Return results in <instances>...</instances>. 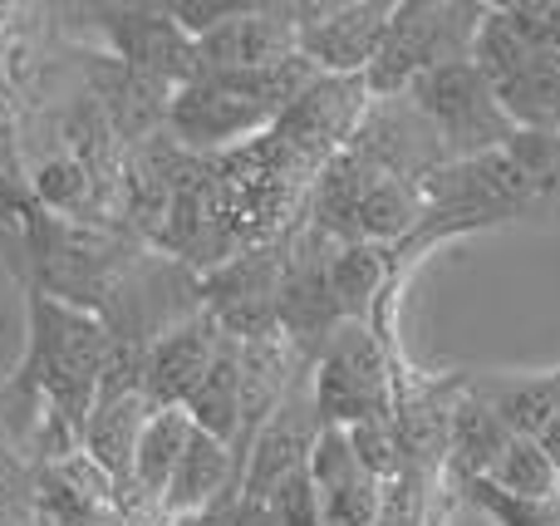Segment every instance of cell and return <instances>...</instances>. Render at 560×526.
Instances as JSON below:
<instances>
[{
	"label": "cell",
	"mask_w": 560,
	"mask_h": 526,
	"mask_svg": "<svg viewBox=\"0 0 560 526\" xmlns=\"http://www.w3.org/2000/svg\"><path fill=\"white\" fill-rule=\"evenodd\" d=\"M183 409H187V419H192V429L212 433L217 443L236 448V439H242V340L226 335L212 370H207V379L197 384Z\"/></svg>",
	"instance_id": "13"
},
{
	"label": "cell",
	"mask_w": 560,
	"mask_h": 526,
	"mask_svg": "<svg viewBox=\"0 0 560 526\" xmlns=\"http://www.w3.org/2000/svg\"><path fill=\"white\" fill-rule=\"evenodd\" d=\"M35 197H30L25 183H10V177H0V226H20L30 212H35Z\"/></svg>",
	"instance_id": "21"
},
{
	"label": "cell",
	"mask_w": 560,
	"mask_h": 526,
	"mask_svg": "<svg viewBox=\"0 0 560 526\" xmlns=\"http://www.w3.org/2000/svg\"><path fill=\"white\" fill-rule=\"evenodd\" d=\"M349 448H354L359 468L369 472V478H394L398 472V439L394 429H388V419H369V423H354V429H345Z\"/></svg>",
	"instance_id": "19"
},
{
	"label": "cell",
	"mask_w": 560,
	"mask_h": 526,
	"mask_svg": "<svg viewBox=\"0 0 560 526\" xmlns=\"http://www.w3.org/2000/svg\"><path fill=\"white\" fill-rule=\"evenodd\" d=\"M329 291L345 320H364L374 295L384 291V252L364 242H339L329 256Z\"/></svg>",
	"instance_id": "16"
},
{
	"label": "cell",
	"mask_w": 560,
	"mask_h": 526,
	"mask_svg": "<svg viewBox=\"0 0 560 526\" xmlns=\"http://www.w3.org/2000/svg\"><path fill=\"white\" fill-rule=\"evenodd\" d=\"M55 20L65 35L104 39V55L167 79L173 89L197 79V45L167 20L163 5H55Z\"/></svg>",
	"instance_id": "5"
},
{
	"label": "cell",
	"mask_w": 560,
	"mask_h": 526,
	"mask_svg": "<svg viewBox=\"0 0 560 526\" xmlns=\"http://www.w3.org/2000/svg\"><path fill=\"white\" fill-rule=\"evenodd\" d=\"M477 482H487L492 492L516 498V502H560V463L541 443L516 439V433L502 443V453H497L492 468Z\"/></svg>",
	"instance_id": "15"
},
{
	"label": "cell",
	"mask_w": 560,
	"mask_h": 526,
	"mask_svg": "<svg viewBox=\"0 0 560 526\" xmlns=\"http://www.w3.org/2000/svg\"><path fill=\"white\" fill-rule=\"evenodd\" d=\"M453 433H457V458H463V468L472 472V482L492 468V458L502 453V443L512 439V433H506V423L497 419L487 404H477L472 394H467L463 409L453 413Z\"/></svg>",
	"instance_id": "18"
},
{
	"label": "cell",
	"mask_w": 560,
	"mask_h": 526,
	"mask_svg": "<svg viewBox=\"0 0 560 526\" xmlns=\"http://www.w3.org/2000/svg\"><path fill=\"white\" fill-rule=\"evenodd\" d=\"M148 404L143 389H128V394H98L94 413L84 423V453L94 458V468L124 492L128 502V482H133V448H138V433H143Z\"/></svg>",
	"instance_id": "12"
},
{
	"label": "cell",
	"mask_w": 560,
	"mask_h": 526,
	"mask_svg": "<svg viewBox=\"0 0 560 526\" xmlns=\"http://www.w3.org/2000/svg\"><path fill=\"white\" fill-rule=\"evenodd\" d=\"M394 5L349 0V5H295V49L329 79H354L374 65Z\"/></svg>",
	"instance_id": "7"
},
{
	"label": "cell",
	"mask_w": 560,
	"mask_h": 526,
	"mask_svg": "<svg viewBox=\"0 0 560 526\" xmlns=\"http://www.w3.org/2000/svg\"><path fill=\"white\" fill-rule=\"evenodd\" d=\"M482 15L487 10H477V5H423V0L394 5L384 45H378L374 65L364 69L369 98H398V94H408L428 69L467 59Z\"/></svg>",
	"instance_id": "3"
},
{
	"label": "cell",
	"mask_w": 560,
	"mask_h": 526,
	"mask_svg": "<svg viewBox=\"0 0 560 526\" xmlns=\"http://www.w3.org/2000/svg\"><path fill=\"white\" fill-rule=\"evenodd\" d=\"M413 108L433 124L438 143H443L447 163H467V157H482L506 148L522 128L502 114L487 74L472 59H453V65H438L408 89Z\"/></svg>",
	"instance_id": "4"
},
{
	"label": "cell",
	"mask_w": 560,
	"mask_h": 526,
	"mask_svg": "<svg viewBox=\"0 0 560 526\" xmlns=\"http://www.w3.org/2000/svg\"><path fill=\"white\" fill-rule=\"evenodd\" d=\"M472 399L487 404L506 433L541 443L560 463V370L556 374H512V379H477Z\"/></svg>",
	"instance_id": "11"
},
{
	"label": "cell",
	"mask_w": 560,
	"mask_h": 526,
	"mask_svg": "<svg viewBox=\"0 0 560 526\" xmlns=\"http://www.w3.org/2000/svg\"><path fill=\"white\" fill-rule=\"evenodd\" d=\"M319 429H354L369 419H388V370L384 344L364 320H339L319 344L315 379H310Z\"/></svg>",
	"instance_id": "6"
},
{
	"label": "cell",
	"mask_w": 560,
	"mask_h": 526,
	"mask_svg": "<svg viewBox=\"0 0 560 526\" xmlns=\"http://www.w3.org/2000/svg\"><path fill=\"white\" fill-rule=\"evenodd\" d=\"M30 488H35V468L25 463L15 404H10V389L0 384V526H35Z\"/></svg>",
	"instance_id": "17"
},
{
	"label": "cell",
	"mask_w": 560,
	"mask_h": 526,
	"mask_svg": "<svg viewBox=\"0 0 560 526\" xmlns=\"http://www.w3.org/2000/svg\"><path fill=\"white\" fill-rule=\"evenodd\" d=\"M25 311H30V344L20 370L5 379L20 419V443L30 439L39 413L65 419L84 443V423L94 413L108 360H114V340H108L98 315L74 311L65 301H49V295L30 291V285H25Z\"/></svg>",
	"instance_id": "1"
},
{
	"label": "cell",
	"mask_w": 560,
	"mask_h": 526,
	"mask_svg": "<svg viewBox=\"0 0 560 526\" xmlns=\"http://www.w3.org/2000/svg\"><path fill=\"white\" fill-rule=\"evenodd\" d=\"M222 325L207 315V305L192 315V320L173 325L163 340L148 350V364H143V394L153 409H183L192 399V389L207 379L212 370L217 350H222Z\"/></svg>",
	"instance_id": "9"
},
{
	"label": "cell",
	"mask_w": 560,
	"mask_h": 526,
	"mask_svg": "<svg viewBox=\"0 0 560 526\" xmlns=\"http://www.w3.org/2000/svg\"><path fill=\"white\" fill-rule=\"evenodd\" d=\"M197 45V74H252L271 69L280 59L300 55L295 49V5H242L232 20L212 35L192 39Z\"/></svg>",
	"instance_id": "8"
},
{
	"label": "cell",
	"mask_w": 560,
	"mask_h": 526,
	"mask_svg": "<svg viewBox=\"0 0 560 526\" xmlns=\"http://www.w3.org/2000/svg\"><path fill=\"white\" fill-rule=\"evenodd\" d=\"M232 488H242V468H236L232 448L217 443L212 433L192 429V439H187L183 458L173 468V482H167L163 502H158V526H173L222 507V498Z\"/></svg>",
	"instance_id": "10"
},
{
	"label": "cell",
	"mask_w": 560,
	"mask_h": 526,
	"mask_svg": "<svg viewBox=\"0 0 560 526\" xmlns=\"http://www.w3.org/2000/svg\"><path fill=\"white\" fill-rule=\"evenodd\" d=\"M467 59L487 74L502 114L522 133L560 138V49H532L497 10H487Z\"/></svg>",
	"instance_id": "2"
},
{
	"label": "cell",
	"mask_w": 560,
	"mask_h": 526,
	"mask_svg": "<svg viewBox=\"0 0 560 526\" xmlns=\"http://www.w3.org/2000/svg\"><path fill=\"white\" fill-rule=\"evenodd\" d=\"M0 177L25 183V138H20V114L5 94H0Z\"/></svg>",
	"instance_id": "20"
},
{
	"label": "cell",
	"mask_w": 560,
	"mask_h": 526,
	"mask_svg": "<svg viewBox=\"0 0 560 526\" xmlns=\"http://www.w3.org/2000/svg\"><path fill=\"white\" fill-rule=\"evenodd\" d=\"M418 222H423V187L398 183V177H384V173H369V187L354 207V232H349V242L394 246V242H404L408 232H418Z\"/></svg>",
	"instance_id": "14"
}]
</instances>
